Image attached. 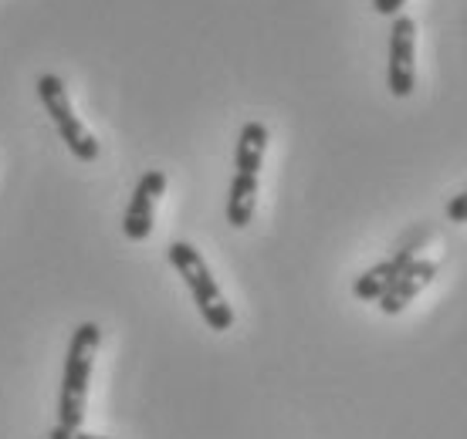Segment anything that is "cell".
I'll use <instances>...</instances> for the list:
<instances>
[{
    "label": "cell",
    "mask_w": 467,
    "mask_h": 439,
    "mask_svg": "<svg viewBox=\"0 0 467 439\" xmlns=\"http://www.w3.org/2000/svg\"><path fill=\"white\" fill-rule=\"evenodd\" d=\"M47 439H106V436H95V433H85V429L51 426V429H47Z\"/></svg>",
    "instance_id": "11"
},
{
    "label": "cell",
    "mask_w": 467,
    "mask_h": 439,
    "mask_svg": "<svg viewBox=\"0 0 467 439\" xmlns=\"http://www.w3.org/2000/svg\"><path fill=\"white\" fill-rule=\"evenodd\" d=\"M265 149H268V128L261 122H247L237 136V149H234V166L237 173L257 176L261 162H265Z\"/></svg>",
    "instance_id": "8"
},
{
    "label": "cell",
    "mask_w": 467,
    "mask_h": 439,
    "mask_svg": "<svg viewBox=\"0 0 467 439\" xmlns=\"http://www.w3.org/2000/svg\"><path fill=\"white\" fill-rule=\"evenodd\" d=\"M163 193H166V176L160 169L142 173V179L132 189L126 217H122V233H126L129 240H146L152 233V213H156V203H160Z\"/></svg>",
    "instance_id": "5"
},
{
    "label": "cell",
    "mask_w": 467,
    "mask_h": 439,
    "mask_svg": "<svg viewBox=\"0 0 467 439\" xmlns=\"http://www.w3.org/2000/svg\"><path fill=\"white\" fill-rule=\"evenodd\" d=\"M433 278H437V264H433V260H413V264H410L407 271H403V274L386 288V294L379 298V311L400 314L410 301L417 298V294L431 284Z\"/></svg>",
    "instance_id": "7"
},
{
    "label": "cell",
    "mask_w": 467,
    "mask_h": 439,
    "mask_svg": "<svg viewBox=\"0 0 467 439\" xmlns=\"http://www.w3.org/2000/svg\"><path fill=\"white\" fill-rule=\"evenodd\" d=\"M447 220H451V223H467V189L457 193V197L447 203Z\"/></svg>",
    "instance_id": "10"
},
{
    "label": "cell",
    "mask_w": 467,
    "mask_h": 439,
    "mask_svg": "<svg viewBox=\"0 0 467 439\" xmlns=\"http://www.w3.org/2000/svg\"><path fill=\"white\" fill-rule=\"evenodd\" d=\"M257 207V176L247 173H234L231 179V193H227V223L244 230L251 217H254Z\"/></svg>",
    "instance_id": "9"
},
{
    "label": "cell",
    "mask_w": 467,
    "mask_h": 439,
    "mask_svg": "<svg viewBox=\"0 0 467 439\" xmlns=\"http://www.w3.org/2000/svg\"><path fill=\"white\" fill-rule=\"evenodd\" d=\"M407 0H373V11L376 14H397Z\"/></svg>",
    "instance_id": "12"
},
{
    "label": "cell",
    "mask_w": 467,
    "mask_h": 439,
    "mask_svg": "<svg viewBox=\"0 0 467 439\" xmlns=\"http://www.w3.org/2000/svg\"><path fill=\"white\" fill-rule=\"evenodd\" d=\"M417 24L413 17H397L389 27V92L407 98L417 85Z\"/></svg>",
    "instance_id": "4"
},
{
    "label": "cell",
    "mask_w": 467,
    "mask_h": 439,
    "mask_svg": "<svg viewBox=\"0 0 467 439\" xmlns=\"http://www.w3.org/2000/svg\"><path fill=\"white\" fill-rule=\"evenodd\" d=\"M99 345H102V328L95 322H82L71 332L68 355H65V379H61L58 395V426L82 429L85 403H88V379H92Z\"/></svg>",
    "instance_id": "1"
},
{
    "label": "cell",
    "mask_w": 467,
    "mask_h": 439,
    "mask_svg": "<svg viewBox=\"0 0 467 439\" xmlns=\"http://www.w3.org/2000/svg\"><path fill=\"white\" fill-rule=\"evenodd\" d=\"M37 98H41L45 112L51 116V122H55L61 142L68 146L71 156L82 162L99 159V142H95L92 132L82 126V118L75 116L68 88H65V81H61L58 75H41V78H37Z\"/></svg>",
    "instance_id": "3"
},
{
    "label": "cell",
    "mask_w": 467,
    "mask_h": 439,
    "mask_svg": "<svg viewBox=\"0 0 467 439\" xmlns=\"http://www.w3.org/2000/svg\"><path fill=\"white\" fill-rule=\"evenodd\" d=\"M427 237H431V230H420L417 237H410V240L403 243V247H400L389 260L369 267L362 278H356V284H352V294H356L359 301H379V298H383L386 288H389V284H393V281H397L400 274H403V271L417 260V247H420Z\"/></svg>",
    "instance_id": "6"
},
{
    "label": "cell",
    "mask_w": 467,
    "mask_h": 439,
    "mask_svg": "<svg viewBox=\"0 0 467 439\" xmlns=\"http://www.w3.org/2000/svg\"><path fill=\"white\" fill-rule=\"evenodd\" d=\"M166 254H170V264L176 267V274L183 278V284H187L193 301H197L200 318L207 322V328H213V332H227V328L234 324V311H231V304H227V298L221 294V288H217L211 267H207V260L200 257L197 247L187 240H176L166 247Z\"/></svg>",
    "instance_id": "2"
}]
</instances>
